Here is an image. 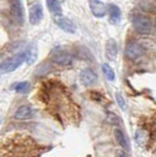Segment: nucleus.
I'll return each mask as SVG.
<instances>
[{
  "label": "nucleus",
  "instance_id": "nucleus-5",
  "mask_svg": "<svg viewBox=\"0 0 156 157\" xmlns=\"http://www.w3.org/2000/svg\"><path fill=\"white\" fill-rule=\"evenodd\" d=\"M10 10H11V15L14 21L21 25L24 22V10H22V5L20 0H12L10 4Z\"/></svg>",
  "mask_w": 156,
  "mask_h": 157
},
{
  "label": "nucleus",
  "instance_id": "nucleus-3",
  "mask_svg": "<svg viewBox=\"0 0 156 157\" xmlns=\"http://www.w3.org/2000/svg\"><path fill=\"white\" fill-rule=\"evenodd\" d=\"M143 54H144V48L137 42H129L124 49V55L129 60H136L141 58Z\"/></svg>",
  "mask_w": 156,
  "mask_h": 157
},
{
  "label": "nucleus",
  "instance_id": "nucleus-4",
  "mask_svg": "<svg viewBox=\"0 0 156 157\" xmlns=\"http://www.w3.org/2000/svg\"><path fill=\"white\" fill-rule=\"evenodd\" d=\"M53 20H54V22L58 25L62 31H65L67 33H74L75 32V24L72 21L71 19H68V18H66L64 15H61V14H58V15H54L53 17Z\"/></svg>",
  "mask_w": 156,
  "mask_h": 157
},
{
  "label": "nucleus",
  "instance_id": "nucleus-15",
  "mask_svg": "<svg viewBox=\"0 0 156 157\" xmlns=\"http://www.w3.org/2000/svg\"><path fill=\"white\" fill-rule=\"evenodd\" d=\"M46 2H47V7L51 13L54 15L61 14V5L58 0H46Z\"/></svg>",
  "mask_w": 156,
  "mask_h": 157
},
{
  "label": "nucleus",
  "instance_id": "nucleus-6",
  "mask_svg": "<svg viewBox=\"0 0 156 157\" xmlns=\"http://www.w3.org/2000/svg\"><path fill=\"white\" fill-rule=\"evenodd\" d=\"M89 7L94 17L103 18L107 14V6L101 0H89Z\"/></svg>",
  "mask_w": 156,
  "mask_h": 157
},
{
  "label": "nucleus",
  "instance_id": "nucleus-10",
  "mask_svg": "<svg viewBox=\"0 0 156 157\" xmlns=\"http://www.w3.org/2000/svg\"><path fill=\"white\" fill-rule=\"evenodd\" d=\"M33 115V110L29 105H21L19 107L15 114H14V117L17 120H28L31 118Z\"/></svg>",
  "mask_w": 156,
  "mask_h": 157
},
{
  "label": "nucleus",
  "instance_id": "nucleus-1",
  "mask_svg": "<svg viewBox=\"0 0 156 157\" xmlns=\"http://www.w3.org/2000/svg\"><path fill=\"white\" fill-rule=\"evenodd\" d=\"M133 27L140 34H150L153 31V22L148 17L135 15L133 18Z\"/></svg>",
  "mask_w": 156,
  "mask_h": 157
},
{
  "label": "nucleus",
  "instance_id": "nucleus-19",
  "mask_svg": "<svg viewBox=\"0 0 156 157\" xmlns=\"http://www.w3.org/2000/svg\"><path fill=\"white\" fill-rule=\"evenodd\" d=\"M119 157H127V156H126V154H124V152H120V156Z\"/></svg>",
  "mask_w": 156,
  "mask_h": 157
},
{
  "label": "nucleus",
  "instance_id": "nucleus-9",
  "mask_svg": "<svg viewBox=\"0 0 156 157\" xmlns=\"http://www.w3.org/2000/svg\"><path fill=\"white\" fill-rule=\"evenodd\" d=\"M117 55V44L114 39H109L106 42V56L108 60H115Z\"/></svg>",
  "mask_w": 156,
  "mask_h": 157
},
{
  "label": "nucleus",
  "instance_id": "nucleus-17",
  "mask_svg": "<svg viewBox=\"0 0 156 157\" xmlns=\"http://www.w3.org/2000/svg\"><path fill=\"white\" fill-rule=\"evenodd\" d=\"M102 72H103V75L106 76L107 80L113 81V80L115 78V73L113 71V68H111V66L107 65V63H104V65L102 66Z\"/></svg>",
  "mask_w": 156,
  "mask_h": 157
},
{
  "label": "nucleus",
  "instance_id": "nucleus-18",
  "mask_svg": "<svg viewBox=\"0 0 156 157\" xmlns=\"http://www.w3.org/2000/svg\"><path fill=\"white\" fill-rule=\"evenodd\" d=\"M115 98H116V102H117V105H120V108H122V109H126V101H124L123 96H122L120 93H116V95H115Z\"/></svg>",
  "mask_w": 156,
  "mask_h": 157
},
{
  "label": "nucleus",
  "instance_id": "nucleus-12",
  "mask_svg": "<svg viewBox=\"0 0 156 157\" xmlns=\"http://www.w3.org/2000/svg\"><path fill=\"white\" fill-rule=\"evenodd\" d=\"M114 136H115V140H116L117 144L120 147H122L124 150H128L129 149V144H128V140L126 137V135L123 134V131L121 129H115L114 131Z\"/></svg>",
  "mask_w": 156,
  "mask_h": 157
},
{
  "label": "nucleus",
  "instance_id": "nucleus-13",
  "mask_svg": "<svg viewBox=\"0 0 156 157\" xmlns=\"http://www.w3.org/2000/svg\"><path fill=\"white\" fill-rule=\"evenodd\" d=\"M108 13H109V21L111 24H116L120 21V18H121V11L120 8L116 6V5H109L108 8H107Z\"/></svg>",
  "mask_w": 156,
  "mask_h": 157
},
{
  "label": "nucleus",
  "instance_id": "nucleus-11",
  "mask_svg": "<svg viewBox=\"0 0 156 157\" xmlns=\"http://www.w3.org/2000/svg\"><path fill=\"white\" fill-rule=\"evenodd\" d=\"M53 63H55V65L58 66H69L72 63V56L69 54H67V53H60V54H57V55H54L53 56Z\"/></svg>",
  "mask_w": 156,
  "mask_h": 157
},
{
  "label": "nucleus",
  "instance_id": "nucleus-7",
  "mask_svg": "<svg viewBox=\"0 0 156 157\" xmlns=\"http://www.w3.org/2000/svg\"><path fill=\"white\" fill-rule=\"evenodd\" d=\"M42 17H44V11L41 5L35 4L29 7V22L32 25H38L42 20Z\"/></svg>",
  "mask_w": 156,
  "mask_h": 157
},
{
  "label": "nucleus",
  "instance_id": "nucleus-14",
  "mask_svg": "<svg viewBox=\"0 0 156 157\" xmlns=\"http://www.w3.org/2000/svg\"><path fill=\"white\" fill-rule=\"evenodd\" d=\"M25 54V60L28 65L33 63L35 59H37V55H38V51H37V47L34 46L33 44H31L29 46L27 47L26 52L24 53Z\"/></svg>",
  "mask_w": 156,
  "mask_h": 157
},
{
  "label": "nucleus",
  "instance_id": "nucleus-20",
  "mask_svg": "<svg viewBox=\"0 0 156 157\" xmlns=\"http://www.w3.org/2000/svg\"><path fill=\"white\" fill-rule=\"evenodd\" d=\"M58 1H64V0H58Z\"/></svg>",
  "mask_w": 156,
  "mask_h": 157
},
{
  "label": "nucleus",
  "instance_id": "nucleus-2",
  "mask_svg": "<svg viewBox=\"0 0 156 157\" xmlns=\"http://www.w3.org/2000/svg\"><path fill=\"white\" fill-rule=\"evenodd\" d=\"M24 61H25V54H24V53H19V54L12 56L11 59L1 62V63H0V71L4 73L13 72L18 67L21 66V63H22Z\"/></svg>",
  "mask_w": 156,
  "mask_h": 157
},
{
  "label": "nucleus",
  "instance_id": "nucleus-16",
  "mask_svg": "<svg viewBox=\"0 0 156 157\" xmlns=\"http://www.w3.org/2000/svg\"><path fill=\"white\" fill-rule=\"evenodd\" d=\"M29 89V83L26 82V81H22V82H17L13 85V90H15L17 93H20V94H24V93L28 92Z\"/></svg>",
  "mask_w": 156,
  "mask_h": 157
},
{
  "label": "nucleus",
  "instance_id": "nucleus-8",
  "mask_svg": "<svg viewBox=\"0 0 156 157\" xmlns=\"http://www.w3.org/2000/svg\"><path fill=\"white\" fill-rule=\"evenodd\" d=\"M80 80L85 86L93 85L94 82H96L98 80V75L95 74V72H93L92 69H84L81 74H80Z\"/></svg>",
  "mask_w": 156,
  "mask_h": 157
}]
</instances>
